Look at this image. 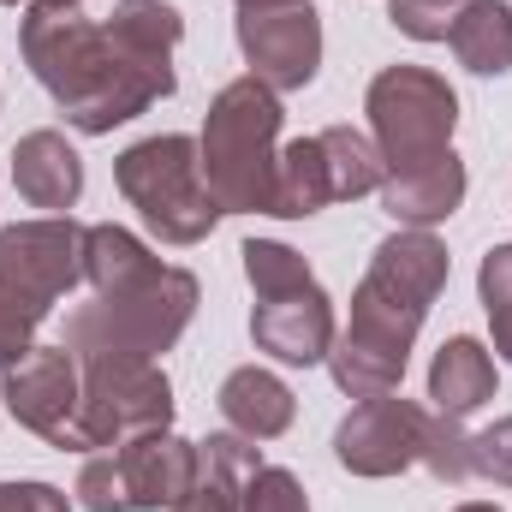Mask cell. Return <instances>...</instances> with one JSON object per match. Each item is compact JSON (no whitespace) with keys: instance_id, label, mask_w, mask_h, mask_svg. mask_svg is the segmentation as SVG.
I'll use <instances>...</instances> for the list:
<instances>
[{"instance_id":"7c38bea8","label":"cell","mask_w":512,"mask_h":512,"mask_svg":"<svg viewBox=\"0 0 512 512\" xmlns=\"http://www.w3.org/2000/svg\"><path fill=\"white\" fill-rule=\"evenodd\" d=\"M78 393H84V370L66 346H30L18 364L0 370V399L18 417V429L42 435L48 447H66L72 417H78Z\"/></svg>"},{"instance_id":"f546056e","label":"cell","mask_w":512,"mask_h":512,"mask_svg":"<svg viewBox=\"0 0 512 512\" xmlns=\"http://www.w3.org/2000/svg\"><path fill=\"white\" fill-rule=\"evenodd\" d=\"M453 512H501V507H489V501H465V507H453Z\"/></svg>"},{"instance_id":"f1b7e54d","label":"cell","mask_w":512,"mask_h":512,"mask_svg":"<svg viewBox=\"0 0 512 512\" xmlns=\"http://www.w3.org/2000/svg\"><path fill=\"white\" fill-rule=\"evenodd\" d=\"M0 6H78V0H0Z\"/></svg>"},{"instance_id":"e0dca14e","label":"cell","mask_w":512,"mask_h":512,"mask_svg":"<svg viewBox=\"0 0 512 512\" xmlns=\"http://www.w3.org/2000/svg\"><path fill=\"white\" fill-rule=\"evenodd\" d=\"M292 387L280 382V376H268V370H233L227 382H221V417L239 429V435H251V441H274V435H286L292 429Z\"/></svg>"},{"instance_id":"9a60e30c","label":"cell","mask_w":512,"mask_h":512,"mask_svg":"<svg viewBox=\"0 0 512 512\" xmlns=\"http://www.w3.org/2000/svg\"><path fill=\"white\" fill-rule=\"evenodd\" d=\"M429 399H435L441 417H459V423L477 405H489L495 399V358H489V346L471 340V334L447 340L435 352V364H429Z\"/></svg>"},{"instance_id":"ffe728a7","label":"cell","mask_w":512,"mask_h":512,"mask_svg":"<svg viewBox=\"0 0 512 512\" xmlns=\"http://www.w3.org/2000/svg\"><path fill=\"white\" fill-rule=\"evenodd\" d=\"M447 42H453L459 66L477 72V78H501V72H512V6L507 0H477V6L453 24Z\"/></svg>"},{"instance_id":"4316f807","label":"cell","mask_w":512,"mask_h":512,"mask_svg":"<svg viewBox=\"0 0 512 512\" xmlns=\"http://www.w3.org/2000/svg\"><path fill=\"white\" fill-rule=\"evenodd\" d=\"M0 512H72L54 483H0Z\"/></svg>"},{"instance_id":"d4e9b609","label":"cell","mask_w":512,"mask_h":512,"mask_svg":"<svg viewBox=\"0 0 512 512\" xmlns=\"http://www.w3.org/2000/svg\"><path fill=\"white\" fill-rule=\"evenodd\" d=\"M465 465H471V477L512 489V417H495L489 429L465 435Z\"/></svg>"},{"instance_id":"ac0fdd59","label":"cell","mask_w":512,"mask_h":512,"mask_svg":"<svg viewBox=\"0 0 512 512\" xmlns=\"http://www.w3.org/2000/svg\"><path fill=\"white\" fill-rule=\"evenodd\" d=\"M376 197H382V209L399 221V227L429 233V227H441V221L465 203V161L453 155V161H447V167H435V173H417V179H387Z\"/></svg>"},{"instance_id":"603a6c76","label":"cell","mask_w":512,"mask_h":512,"mask_svg":"<svg viewBox=\"0 0 512 512\" xmlns=\"http://www.w3.org/2000/svg\"><path fill=\"white\" fill-rule=\"evenodd\" d=\"M471 6H477V0H393L387 18H393V30L411 36V42H447L453 24H459Z\"/></svg>"},{"instance_id":"5bb4252c","label":"cell","mask_w":512,"mask_h":512,"mask_svg":"<svg viewBox=\"0 0 512 512\" xmlns=\"http://www.w3.org/2000/svg\"><path fill=\"white\" fill-rule=\"evenodd\" d=\"M12 185L30 209L66 215L84 191V161L60 131H30V137L12 143Z\"/></svg>"},{"instance_id":"2e32d148","label":"cell","mask_w":512,"mask_h":512,"mask_svg":"<svg viewBox=\"0 0 512 512\" xmlns=\"http://www.w3.org/2000/svg\"><path fill=\"white\" fill-rule=\"evenodd\" d=\"M197 447H203V477H197V489H191L173 512H239L245 483L262 471L256 441L233 429V435H209V441H197Z\"/></svg>"},{"instance_id":"6da1fadb","label":"cell","mask_w":512,"mask_h":512,"mask_svg":"<svg viewBox=\"0 0 512 512\" xmlns=\"http://www.w3.org/2000/svg\"><path fill=\"white\" fill-rule=\"evenodd\" d=\"M185 18L167 0H120L102 24L78 6H30L18 24L24 66L84 137L137 120L173 96V48Z\"/></svg>"},{"instance_id":"ba28073f","label":"cell","mask_w":512,"mask_h":512,"mask_svg":"<svg viewBox=\"0 0 512 512\" xmlns=\"http://www.w3.org/2000/svg\"><path fill=\"white\" fill-rule=\"evenodd\" d=\"M114 179H120V197L143 215V227L161 239V245H203L221 221V203L203 179V155H197V137H143L131 143L126 155L114 161Z\"/></svg>"},{"instance_id":"83f0119b","label":"cell","mask_w":512,"mask_h":512,"mask_svg":"<svg viewBox=\"0 0 512 512\" xmlns=\"http://www.w3.org/2000/svg\"><path fill=\"white\" fill-rule=\"evenodd\" d=\"M268 6H298V0H239V12H268Z\"/></svg>"},{"instance_id":"8fae6325","label":"cell","mask_w":512,"mask_h":512,"mask_svg":"<svg viewBox=\"0 0 512 512\" xmlns=\"http://www.w3.org/2000/svg\"><path fill=\"white\" fill-rule=\"evenodd\" d=\"M239 54H245L256 84H268L274 96H292L322 66V18L310 12V0L239 12Z\"/></svg>"},{"instance_id":"4fadbf2b","label":"cell","mask_w":512,"mask_h":512,"mask_svg":"<svg viewBox=\"0 0 512 512\" xmlns=\"http://www.w3.org/2000/svg\"><path fill=\"white\" fill-rule=\"evenodd\" d=\"M423 423H429L423 405L393 399V393H376V399H364V405L334 429V459H340L352 477H399V471L417 465V453H423Z\"/></svg>"},{"instance_id":"7402d4cb","label":"cell","mask_w":512,"mask_h":512,"mask_svg":"<svg viewBox=\"0 0 512 512\" xmlns=\"http://www.w3.org/2000/svg\"><path fill=\"white\" fill-rule=\"evenodd\" d=\"M477 292H483V310H489V334H495V352L512 364V245H495L477 268Z\"/></svg>"},{"instance_id":"44dd1931","label":"cell","mask_w":512,"mask_h":512,"mask_svg":"<svg viewBox=\"0 0 512 512\" xmlns=\"http://www.w3.org/2000/svg\"><path fill=\"white\" fill-rule=\"evenodd\" d=\"M316 137H322V149H328L334 203H352V197H370V191H382L387 167H382V155H376V143H370L364 131L328 126V131H316Z\"/></svg>"},{"instance_id":"d6986e66","label":"cell","mask_w":512,"mask_h":512,"mask_svg":"<svg viewBox=\"0 0 512 512\" xmlns=\"http://www.w3.org/2000/svg\"><path fill=\"white\" fill-rule=\"evenodd\" d=\"M334 203V179H328V149L322 137H298L280 149V167H274V209L280 221H310Z\"/></svg>"},{"instance_id":"484cf974","label":"cell","mask_w":512,"mask_h":512,"mask_svg":"<svg viewBox=\"0 0 512 512\" xmlns=\"http://www.w3.org/2000/svg\"><path fill=\"white\" fill-rule=\"evenodd\" d=\"M239 512H310V501H304V483H298L292 471L262 465L251 483H245V501H239Z\"/></svg>"},{"instance_id":"7a4b0ae2","label":"cell","mask_w":512,"mask_h":512,"mask_svg":"<svg viewBox=\"0 0 512 512\" xmlns=\"http://www.w3.org/2000/svg\"><path fill=\"white\" fill-rule=\"evenodd\" d=\"M84 280L96 298L66 316L72 358H161L197 316V274L167 268L114 221L84 227Z\"/></svg>"},{"instance_id":"9c48e42d","label":"cell","mask_w":512,"mask_h":512,"mask_svg":"<svg viewBox=\"0 0 512 512\" xmlns=\"http://www.w3.org/2000/svg\"><path fill=\"white\" fill-rule=\"evenodd\" d=\"M84 393L60 453H114L137 435L173 429V387L155 358H78Z\"/></svg>"},{"instance_id":"30bf717a","label":"cell","mask_w":512,"mask_h":512,"mask_svg":"<svg viewBox=\"0 0 512 512\" xmlns=\"http://www.w3.org/2000/svg\"><path fill=\"white\" fill-rule=\"evenodd\" d=\"M197 477H203V447L173 429H155L90 459L78 477V501L84 512H173L197 489Z\"/></svg>"},{"instance_id":"277c9868","label":"cell","mask_w":512,"mask_h":512,"mask_svg":"<svg viewBox=\"0 0 512 512\" xmlns=\"http://www.w3.org/2000/svg\"><path fill=\"white\" fill-rule=\"evenodd\" d=\"M280 96L256 84L251 72L233 78L215 102L197 137L203 179L221 203V215H268L274 209V167H280Z\"/></svg>"},{"instance_id":"cb8c5ba5","label":"cell","mask_w":512,"mask_h":512,"mask_svg":"<svg viewBox=\"0 0 512 512\" xmlns=\"http://www.w3.org/2000/svg\"><path fill=\"white\" fill-rule=\"evenodd\" d=\"M417 465H429V477H435V483H465V477H471V465H465V429H459V417H441V411H429Z\"/></svg>"},{"instance_id":"8992f818","label":"cell","mask_w":512,"mask_h":512,"mask_svg":"<svg viewBox=\"0 0 512 512\" xmlns=\"http://www.w3.org/2000/svg\"><path fill=\"white\" fill-rule=\"evenodd\" d=\"M239 256H245V280L256 292L251 340L280 364H322L340 328H334V304L322 280L310 274V262L280 239H251Z\"/></svg>"},{"instance_id":"52a82bcc","label":"cell","mask_w":512,"mask_h":512,"mask_svg":"<svg viewBox=\"0 0 512 512\" xmlns=\"http://www.w3.org/2000/svg\"><path fill=\"white\" fill-rule=\"evenodd\" d=\"M370 143L382 155L387 179H417L453 161V126H459V96L441 72L429 66H387L370 78L364 96ZM382 179V185H387Z\"/></svg>"},{"instance_id":"3957f363","label":"cell","mask_w":512,"mask_h":512,"mask_svg":"<svg viewBox=\"0 0 512 512\" xmlns=\"http://www.w3.org/2000/svg\"><path fill=\"white\" fill-rule=\"evenodd\" d=\"M447 268L453 262H447V245L435 233L399 227L393 239L376 245L358 292H352V322H346V334H334V352H328V370H334L340 393L376 399V393L399 387L405 364H411V346H417V328L447 286Z\"/></svg>"},{"instance_id":"5b68a950","label":"cell","mask_w":512,"mask_h":512,"mask_svg":"<svg viewBox=\"0 0 512 512\" xmlns=\"http://www.w3.org/2000/svg\"><path fill=\"white\" fill-rule=\"evenodd\" d=\"M78 280H84V227L72 215L0 227V370L36 346V328Z\"/></svg>"}]
</instances>
